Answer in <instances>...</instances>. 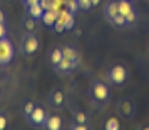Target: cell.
Instances as JSON below:
<instances>
[{
  "instance_id": "cell-1",
  "label": "cell",
  "mask_w": 149,
  "mask_h": 130,
  "mask_svg": "<svg viewBox=\"0 0 149 130\" xmlns=\"http://www.w3.org/2000/svg\"><path fill=\"white\" fill-rule=\"evenodd\" d=\"M42 47V40L40 37L37 35V32H25L20 39V52L24 57H35V55L40 52Z\"/></svg>"
},
{
  "instance_id": "cell-2",
  "label": "cell",
  "mask_w": 149,
  "mask_h": 130,
  "mask_svg": "<svg viewBox=\"0 0 149 130\" xmlns=\"http://www.w3.org/2000/svg\"><path fill=\"white\" fill-rule=\"evenodd\" d=\"M89 94H91V98L95 103H99V105H107L111 102V97H112L111 87L106 82H102V80H94L91 83Z\"/></svg>"
},
{
  "instance_id": "cell-3",
  "label": "cell",
  "mask_w": 149,
  "mask_h": 130,
  "mask_svg": "<svg viewBox=\"0 0 149 130\" xmlns=\"http://www.w3.org/2000/svg\"><path fill=\"white\" fill-rule=\"evenodd\" d=\"M106 78L111 85H116V87H121L127 82L129 78V70L121 65V63H116L112 67H109L107 72H106Z\"/></svg>"
},
{
  "instance_id": "cell-4",
  "label": "cell",
  "mask_w": 149,
  "mask_h": 130,
  "mask_svg": "<svg viewBox=\"0 0 149 130\" xmlns=\"http://www.w3.org/2000/svg\"><path fill=\"white\" fill-rule=\"evenodd\" d=\"M15 58V45L8 37L0 40V69L8 67Z\"/></svg>"
},
{
  "instance_id": "cell-5",
  "label": "cell",
  "mask_w": 149,
  "mask_h": 130,
  "mask_svg": "<svg viewBox=\"0 0 149 130\" xmlns=\"http://www.w3.org/2000/svg\"><path fill=\"white\" fill-rule=\"evenodd\" d=\"M116 112L124 120H132L136 117V103L131 98H119L116 102Z\"/></svg>"
},
{
  "instance_id": "cell-6",
  "label": "cell",
  "mask_w": 149,
  "mask_h": 130,
  "mask_svg": "<svg viewBox=\"0 0 149 130\" xmlns=\"http://www.w3.org/2000/svg\"><path fill=\"white\" fill-rule=\"evenodd\" d=\"M25 118H27V123L30 127H42V123L47 118V112L44 107H34V110Z\"/></svg>"
},
{
  "instance_id": "cell-7",
  "label": "cell",
  "mask_w": 149,
  "mask_h": 130,
  "mask_svg": "<svg viewBox=\"0 0 149 130\" xmlns=\"http://www.w3.org/2000/svg\"><path fill=\"white\" fill-rule=\"evenodd\" d=\"M49 103H50V107L55 110L62 109V107H65V103H67V97L64 94V90L61 89H54L50 94H49Z\"/></svg>"
},
{
  "instance_id": "cell-8",
  "label": "cell",
  "mask_w": 149,
  "mask_h": 130,
  "mask_svg": "<svg viewBox=\"0 0 149 130\" xmlns=\"http://www.w3.org/2000/svg\"><path fill=\"white\" fill-rule=\"evenodd\" d=\"M52 69L57 72V74H62V75H69V74H72L77 67H75L72 62L69 60V58H65V57H62V60L59 62V63H55Z\"/></svg>"
},
{
  "instance_id": "cell-9",
  "label": "cell",
  "mask_w": 149,
  "mask_h": 130,
  "mask_svg": "<svg viewBox=\"0 0 149 130\" xmlns=\"http://www.w3.org/2000/svg\"><path fill=\"white\" fill-rule=\"evenodd\" d=\"M62 54H64V57H65V58H69V60L72 62L75 67H79L81 54H79V50H77L75 47H72V45H65V47H62Z\"/></svg>"
},
{
  "instance_id": "cell-10",
  "label": "cell",
  "mask_w": 149,
  "mask_h": 130,
  "mask_svg": "<svg viewBox=\"0 0 149 130\" xmlns=\"http://www.w3.org/2000/svg\"><path fill=\"white\" fill-rule=\"evenodd\" d=\"M42 127L47 130H61L64 127V122L59 115H47L45 122L42 123Z\"/></svg>"
},
{
  "instance_id": "cell-11",
  "label": "cell",
  "mask_w": 149,
  "mask_h": 130,
  "mask_svg": "<svg viewBox=\"0 0 149 130\" xmlns=\"http://www.w3.org/2000/svg\"><path fill=\"white\" fill-rule=\"evenodd\" d=\"M22 27H24V30H25V32H37L39 20H37V19H34L32 15L25 14L24 20H22Z\"/></svg>"
},
{
  "instance_id": "cell-12",
  "label": "cell",
  "mask_w": 149,
  "mask_h": 130,
  "mask_svg": "<svg viewBox=\"0 0 149 130\" xmlns=\"http://www.w3.org/2000/svg\"><path fill=\"white\" fill-rule=\"evenodd\" d=\"M44 12H45V7L42 5V2H39V3H35V5H30V7H27V12H25V14L32 15L34 19H37V20L40 22Z\"/></svg>"
},
{
  "instance_id": "cell-13",
  "label": "cell",
  "mask_w": 149,
  "mask_h": 130,
  "mask_svg": "<svg viewBox=\"0 0 149 130\" xmlns=\"http://www.w3.org/2000/svg\"><path fill=\"white\" fill-rule=\"evenodd\" d=\"M119 14V7H117V2L116 0H109L107 3L104 5V15H106V19H112L114 15Z\"/></svg>"
},
{
  "instance_id": "cell-14",
  "label": "cell",
  "mask_w": 149,
  "mask_h": 130,
  "mask_svg": "<svg viewBox=\"0 0 149 130\" xmlns=\"http://www.w3.org/2000/svg\"><path fill=\"white\" fill-rule=\"evenodd\" d=\"M117 7H119V14L124 17H127L132 10H136L131 0H117Z\"/></svg>"
},
{
  "instance_id": "cell-15",
  "label": "cell",
  "mask_w": 149,
  "mask_h": 130,
  "mask_svg": "<svg viewBox=\"0 0 149 130\" xmlns=\"http://www.w3.org/2000/svg\"><path fill=\"white\" fill-rule=\"evenodd\" d=\"M109 23L112 25V27L119 28V30H122V28H127V20H126V17L121 14L114 15L112 19H109Z\"/></svg>"
},
{
  "instance_id": "cell-16",
  "label": "cell",
  "mask_w": 149,
  "mask_h": 130,
  "mask_svg": "<svg viewBox=\"0 0 149 130\" xmlns=\"http://www.w3.org/2000/svg\"><path fill=\"white\" fill-rule=\"evenodd\" d=\"M57 17H59V14H57L55 10H45V12H44V15H42V22H44L47 27H54Z\"/></svg>"
},
{
  "instance_id": "cell-17",
  "label": "cell",
  "mask_w": 149,
  "mask_h": 130,
  "mask_svg": "<svg viewBox=\"0 0 149 130\" xmlns=\"http://www.w3.org/2000/svg\"><path fill=\"white\" fill-rule=\"evenodd\" d=\"M72 118H74V122H79V123H86V125L91 123L87 113H86V112H82V110H79V109L72 110Z\"/></svg>"
},
{
  "instance_id": "cell-18",
  "label": "cell",
  "mask_w": 149,
  "mask_h": 130,
  "mask_svg": "<svg viewBox=\"0 0 149 130\" xmlns=\"http://www.w3.org/2000/svg\"><path fill=\"white\" fill-rule=\"evenodd\" d=\"M62 57H64V54H62V48H59V47L52 48V52H50V57H49V60H50V65L54 67L55 63H59V62L62 60Z\"/></svg>"
},
{
  "instance_id": "cell-19",
  "label": "cell",
  "mask_w": 149,
  "mask_h": 130,
  "mask_svg": "<svg viewBox=\"0 0 149 130\" xmlns=\"http://www.w3.org/2000/svg\"><path fill=\"white\" fill-rule=\"evenodd\" d=\"M106 130H119L121 129V123H119V118L117 117H111L107 118V122H106Z\"/></svg>"
},
{
  "instance_id": "cell-20",
  "label": "cell",
  "mask_w": 149,
  "mask_h": 130,
  "mask_svg": "<svg viewBox=\"0 0 149 130\" xmlns=\"http://www.w3.org/2000/svg\"><path fill=\"white\" fill-rule=\"evenodd\" d=\"M126 20H127V28L129 27H136V23H137V12L132 10V12L126 17Z\"/></svg>"
},
{
  "instance_id": "cell-21",
  "label": "cell",
  "mask_w": 149,
  "mask_h": 130,
  "mask_svg": "<svg viewBox=\"0 0 149 130\" xmlns=\"http://www.w3.org/2000/svg\"><path fill=\"white\" fill-rule=\"evenodd\" d=\"M70 130H89V125L79 123V122H72L70 123Z\"/></svg>"
},
{
  "instance_id": "cell-22",
  "label": "cell",
  "mask_w": 149,
  "mask_h": 130,
  "mask_svg": "<svg viewBox=\"0 0 149 130\" xmlns=\"http://www.w3.org/2000/svg\"><path fill=\"white\" fill-rule=\"evenodd\" d=\"M7 125H8V118H7V115H5L3 112H0V130L7 129Z\"/></svg>"
},
{
  "instance_id": "cell-23",
  "label": "cell",
  "mask_w": 149,
  "mask_h": 130,
  "mask_svg": "<svg viewBox=\"0 0 149 130\" xmlns=\"http://www.w3.org/2000/svg\"><path fill=\"white\" fill-rule=\"evenodd\" d=\"M77 7L87 10V8L92 7V3H91V0H77Z\"/></svg>"
},
{
  "instance_id": "cell-24",
  "label": "cell",
  "mask_w": 149,
  "mask_h": 130,
  "mask_svg": "<svg viewBox=\"0 0 149 130\" xmlns=\"http://www.w3.org/2000/svg\"><path fill=\"white\" fill-rule=\"evenodd\" d=\"M34 107H35V103H32V102H27L25 105H24V115L27 117L32 110H34Z\"/></svg>"
},
{
  "instance_id": "cell-25",
  "label": "cell",
  "mask_w": 149,
  "mask_h": 130,
  "mask_svg": "<svg viewBox=\"0 0 149 130\" xmlns=\"http://www.w3.org/2000/svg\"><path fill=\"white\" fill-rule=\"evenodd\" d=\"M7 37V25L5 23H0V40Z\"/></svg>"
},
{
  "instance_id": "cell-26",
  "label": "cell",
  "mask_w": 149,
  "mask_h": 130,
  "mask_svg": "<svg viewBox=\"0 0 149 130\" xmlns=\"http://www.w3.org/2000/svg\"><path fill=\"white\" fill-rule=\"evenodd\" d=\"M42 0H24V3H25V7H30V5H35V3H39Z\"/></svg>"
},
{
  "instance_id": "cell-27",
  "label": "cell",
  "mask_w": 149,
  "mask_h": 130,
  "mask_svg": "<svg viewBox=\"0 0 149 130\" xmlns=\"http://www.w3.org/2000/svg\"><path fill=\"white\" fill-rule=\"evenodd\" d=\"M0 23H5V14H3L2 8H0Z\"/></svg>"
},
{
  "instance_id": "cell-28",
  "label": "cell",
  "mask_w": 149,
  "mask_h": 130,
  "mask_svg": "<svg viewBox=\"0 0 149 130\" xmlns=\"http://www.w3.org/2000/svg\"><path fill=\"white\" fill-rule=\"evenodd\" d=\"M5 2H12V0H5Z\"/></svg>"
},
{
  "instance_id": "cell-29",
  "label": "cell",
  "mask_w": 149,
  "mask_h": 130,
  "mask_svg": "<svg viewBox=\"0 0 149 130\" xmlns=\"http://www.w3.org/2000/svg\"><path fill=\"white\" fill-rule=\"evenodd\" d=\"M131 2H132V0H131Z\"/></svg>"
}]
</instances>
